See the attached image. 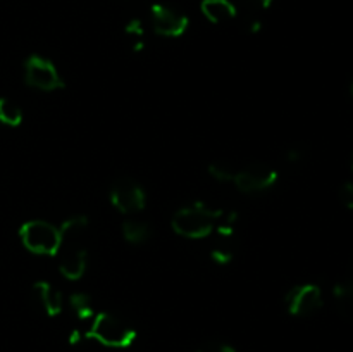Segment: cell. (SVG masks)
Listing matches in <instances>:
<instances>
[{
    "label": "cell",
    "mask_w": 353,
    "mask_h": 352,
    "mask_svg": "<svg viewBox=\"0 0 353 352\" xmlns=\"http://www.w3.org/2000/svg\"><path fill=\"white\" fill-rule=\"evenodd\" d=\"M88 228V217L72 216L61 224V247H59V271L69 282H76L81 278L88 264L86 248L78 240Z\"/></svg>",
    "instance_id": "6da1fadb"
},
{
    "label": "cell",
    "mask_w": 353,
    "mask_h": 352,
    "mask_svg": "<svg viewBox=\"0 0 353 352\" xmlns=\"http://www.w3.org/2000/svg\"><path fill=\"white\" fill-rule=\"evenodd\" d=\"M221 216H223L221 209H212L203 202H193L176 211L171 219V228L179 237L200 240L209 237L216 230Z\"/></svg>",
    "instance_id": "7a4b0ae2"
},
{
    "label": "cell",
    "mask_w": 353,
    "mask_h": 352,
    "mask_svg": "<svg viewBox=\"0 0 353 352\" xmlns=\"http://www.w3.org/2000/svg\"><path fill=\"white\" fill-rule=\"evenodd\" d=\"M86 338H93L99 344L110 349H126L137 340V330L121 317L110 313H97Z\"/></svg>",
    "instance_id": "3957f363"
},
{
    "label": "cell",
    "mask_w": 353,
    "mask_h": 352,
    "mask_svg": "<svg viewBox=\"0 0 353 352\" xmlns=\"http://www.w3.org/2000/svg\"><path fill=\"white\" fill-rule=\"evenodd\" d=\"M19 238L24 248L38 255H57L61 247V230L43 219L26 221L19 228Z\"/></svg>",
    "instance_id": "277c9868"
},
{
    "label": "cell",
    "mask_w": 353,
    "mask_h": 352,
    "mask_svg": "<svg viewBox=\"0 0 353 352\" xmlns=\"http://www.w3.org/2000/svg\"><path fill=\"white\" fill-rule=\"evenodd\" d=\"M24 79L31 88L41 90V92H55L65 86L54 62L38 54H31L24 61Z\"/></svg>",
    "instance_id": "5b68a950"
},
{
    "label": "cell",
    "mask_w": 353,
    "mask_h": 352,
    "mask_svg": "<svg viewBox=\"0 0 353 352\" xmlns=\"http://www.w3.org/2000/svg\"><path fill=\"white\" fill-rule=\"evenodd\" d=\"M109 199L110 204L123 214L140 213L147 204L143 186L133 178H119L114 182V185L110 186Z\"/></svg>",
    "instance_id": "8992f818"
},
{
    "label": "cell",
    "mask_w": 353,
    "mask_h": 352,
    "mask_svg": "<svg viewBox=\"0 0 353 352\" xmlns=\"http://www.w3.org/2000/svg\"><path fill=\"white\" fill-rule=\"evenodd\" d=\"M278 182V171L264 162H252L245 168L238 169L233 183L243 193L264 192Z\"/></svg>",
    "instance_id": "52a82bcc"
},
{
    "label": "cell",
    "mask_w": 353,
    "mask_h": 352,
    "mask_svg": "<svg viewBox=\"0 0 353 352\" xmlns=\"http://www.w3.org/2000/svg\"><path fill=\"white\" fill-rule=\"evenodd\" d=\"M150 21L155 33L165 38L183 37L190 26V19L185 14L165 3H154L150 7Z\"/></svg>",
    "instance_id": "ba28073f"
},
{
    "label": "cell",
    "mask_w": 353,
    "mask_h": 352,
    "mask_svg": "<svg viewBox=\"0 0 353 352\" xmlns=\"http://www.w3.org/2000/svg\"><path fill=\"white\" fill-rule=\"evenodd\" d=\"M286 309L293 316H310L323 307V292L317 285H296L286 293Z\"/></svg>",
    "instance_id": "9c48e42d"
},
{
    "label": "cell",
    "mask_w": 353,
    "mask_h": 352,
    "mask_svg": "<svg viewBox=\"0 0 353 352\" xmlns=\"http://www.w3.org/2000/svg\"><path fill=\"white\" fill-rule=\"evenodd\" d=\"M31 293H33L34 300L45 311L47 316H59L62 309H64V297H62V293L52 283L45 282V280L34 283Z\"/></svg>",
    "instance_id": "30bf717a"
},
{
    "label": "cell",
    "mask_w": 353,
    "mask_h": 352,
    "mask_svg": "<svg viewBox=\"0 0 353 352\" xmlns=\"http://www.w3.org/2000/svg\"><path fill=\"white\" fill-rule=\"evenodd\" d=\"M200 10L205 19L212 24L230 23L238 14L236 6L231 0H202Z\"/></svg>",
    "instance_id": "8fae6325"
},
{
    "label": "cell",
    "mask_w": 353,
    "mask_h": 352,
    "mask_svg": "<svg viewBox=\"0 0 353 352\" xmlns=\"http://www.w3.org/2000/svg\"><path fill=\"white\" fill-rule=\"evenodd\" d=\"M121 231H123L124 240L134 245L145 244L152 235L150 224L143 219H138V217H128V219H124L123 224H121Z\"/></svg>",
    "instance_id": "7c38bea8"
},
{
    "label": "cell",
    "mask_w": 353,
    "mask_h": 352,
    "mask_svg": "<svg viewBox=\"0 0 353 352\" xmlns=\"http://www.w3.org/2000/svg\"><path fill=\"white\" fill-rule=\"evenodd\" d=\"M338 311L348 320H353V282H341L333 289Z\"/></svg>",
    "instance_id": "4fadbf2b"
},
{
    "label": "cell",
    "mask_w": 353,
    "mask_h": 352,
    "mask_svg": "<svg viewBox=\"0 0 353 352\" xmlns=\"http://www.w3.org/2000/svg\"><path fill=\"white\" fill-rule=\"evenodd\" d=\"M23 123V110L10 99L0 97V124L9 128H17Z\"/></svg>",
    "instance_id": "5bb4252c"
},
{
    "label": "cell",
    "mask_w": 353,
    "mask_h": 352,
    "mask_svg": "<svg viewBox=\"0 0 353 352\" xmlns=\"http://www.w3.org/2000/svg\"><path fill=\"white\" fill-rule=\"evenodd\" d=\"M69 306L74 311L79 320H93L95 317V309L90 300V297L83 292H74L69 297Z\"/></svg>",
    "instance_id": "9a60e30c"
},
{
    "label": "cell",
    "mask_w": 353,
    "mask_h": 352,
    "mask_svg": "<svg viewBox=\"0 0 353 352\" xmlns=\"http://www.w3.org/2000/svg\"><path fill=\"white\" fill-rule=\"evenodd\" d=\"M207 171H209V175L212 176L214 179H217V182L230 183V182H233V179H234L238 169L234 168L231 162L214 161V162H210L209 168H207Z\"/></svg>",
    "instance_id": "2e32d148"
},
{
    "label": "cell",
    "mask_w": 353,
    "mask_h": 352,
    "mask_svg": "<svg viewBox=\"0 0 353 352\" xmlns=\"http://www.w3.org/2000/svg\"><path fill=\"white\" fill-rule=\"evenodd\" d=\"M124 33H126V37H130L131 40H133V45H131L133 52L143 50L145 48V41H143L145 28H143V23H141L140 19H131L130 23L124 26Z\"/></svg>",
    "instance_id": "e0dca14e"
},
{
    "label": "cell",
    "mask_w": 353,
    "mask_h": 352,
    "mask_svg": "<svg viewBox=\"0 0 353 352\" xmlns=\"http://www.w3.org/2000/svg\"><path fill=\"white\" fill-rule=\"evenodd\" d=\"M210 259H212L216 264L226 266L233 261V252L228 251V248H214V251L210 252Z\"/></svg>",
    "instance_id": "ac0fdd59"
},
{
    "label": "cell",
    "mask_w": 353,
    "mask_h": 352,
    "mask_svg": "<svg viewBox=\"0 0 353 352\" xmlns=\"http://www.w3.org/2000/svg\"><path fill=\"white\" fill-rule=\"evenodd\" d=\"M338 195H340L341 204H343L345 207L353 209V182L343 183V185L340 186V192H338Z\"/></svg>",
    "instance_id": "d6986e66"
},
{
    "label": "cell",
    "mask_w": 353,
    "mask_h": 352,
    "mask_svg": "<svg viewBox=\"0 0 353 352\" xmlns=\"http://www.w3.org/2000/svg\"><path fill=\"white\" fill-rule=\"evenodd\" d=\"M196 352H236L231 345L221 344V342H209L203 347H200Z\"/></svg>",
    "instance_id": "ffe728a7"
},
{
    "label": "cell",
    "mask_w": 353,
    "mask_h": 352,
    "mask_svg": "<svg viewBox=\"0 0 353 352\" xmlns=\"http://www.w3.org/2000/svg\"><path fill=\"white\" fill-rule=\"evenodd\" d=\"M303 157V152L300 150V148H290L288 154H286V159H288L290 162H300Z\"/></svg>",
    "instance_id": "44dd1931"
},
{
    "label": "cell",
    "mask_w": 353,
    "mask_h": 352,
    "mask_svg": "<svg viewBox=\"0 0 353 352\" xmlns=\"http://www.w3.org/2000/svg\"><path fill=\"white\" fill-rule=\"evenodd\" d=\"M83 338H86V333H81L79 330H72L71 333H69V344L78 345V344H81Z\"/></svg>",
    "instance_id": "7402d4cb"
},
{
    "label": "cell",
    "mask_w": 353,
    "mask_h": 352,
    "mask_svg": "<svg viewBox=\"0 0 353 352\" xmlns=\"http://www.w3.org/2000/svg\"><path fill=\"white\" fill-rule=\"evenodd\" d=\"M272 2H274V0H254V3H257L261 9H269V7L272 6Z\"/></svg>",
    "instance_id": "603a6c76"
},
{
    "label": "cell",
    "mask_w": 353,
    "mask_h": 352,
    "mask_svg": "<svg viewBox=\"0 0 353 352\" xmlns=\"http://www.w3.org/2000/svg\"><path fill=\"white\" fill-rule=\"evenodd\" d=\"M261 21H254V23H252V26H250V31L252 33H257V31H261Z\"/></svg>",
    "instance_id": "cb8c5ba5"
},
{
    "label": "cell",
    "mask_w": 353,
    "mask_h": 352,
    "mask_svg": "<svg viewBox=\"0 0 353 352\" xmlns=\"http://www.w3.org/2000/svg\"><path fill=\"white\" fill-rule=\"evenodd\" d=\"M350 93H352V97H353V79H352V83H350Z\"/></svg>",
    "instance_id": "d4e9b609"
},
{
    "label": "cell",
    "mask_w": 353,
    "mask_h": 352,
    "mask_svg": "<svg viewBox=\"0 0 353 352\" xmlns=\"http://www.w3.org/2000/svg\"><path fill=\"white\" fill-rule=\"evenodd\" d=\"M350 166H352V171H353V154L350 155Z\"/></svg>",
    "instance_id": "484cf974"
}]
</instances>
